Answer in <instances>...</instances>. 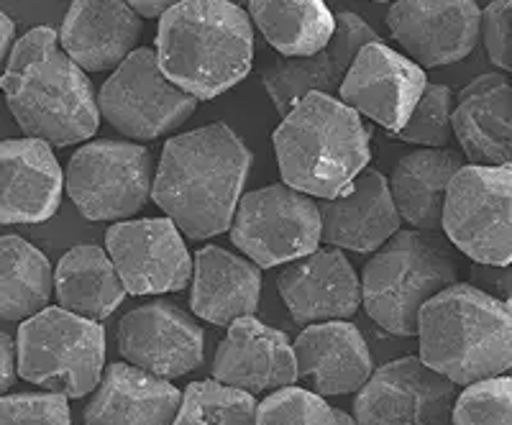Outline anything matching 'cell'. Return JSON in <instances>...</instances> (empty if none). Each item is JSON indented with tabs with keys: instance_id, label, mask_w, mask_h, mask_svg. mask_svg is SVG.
Here are the masks:
<instances>
[{
	"instance_id": "cell-1",
	"label": "cell",
	"mask_w": 512,
	"mask_h": 425,
	"mask_svg": "<svg viewBox=\"0 0 512 425\" xmlns=\"http://www.w3.org/2000/svg\"><path fill=\"white\" fill-rule=\"evenodd\" d=\"M249 169L244 139L228 123H208L164 144L152 200L187 239H213L231 228Z\"/></svg>"
},
{
	"instance_id": "cell-2",
	"label": "cell",
	"mask_w": 512,
	"mask_h": 425,
	"mask_svg": "<svg viewBox=\"0 0 512 425\" xmlns=\"http://www.w3.org/2000/svg\"><path fill=\"white\" fill-rule=\"evenodd\" d=\"M0 90L21 131L49 146L82 144L100 126L88 75L62 52L49 26H36L13 44Z\"/></svg>"
},
{
	"instance_id": "cell-3",
	"label": "cell",
	"mask_w": 512,
	"mask_h": 425,
	"mask_svg": "<svg viewBox=\"0 0 512 425\" xmlns=\"http://www.w3.org/2000/svg\"><path fill=\"white\" fill-rule=\"evenodd\" d=\"M159 70L195 100L236 88L254 65V24L228 0H182L159 18Z\"/></svg>"
},
{
	"instance_id": "cell-4",
	"label": "cell",
	"mask_w": 512,
	"mask_h": 425,
	"mask_svg": "<svg viewBox=\"0 0 512 425\" xmlns=\"http://www.w3.org/2000/svg\"><path fill=\"white\" fill-rule=\"evenodd\" d=\"M420 359L454 385L507 374L512 367V303L472 282H454L418 313Z\"/></svg>"
},
{
	"instance_id": "cell-5",
	"label": "cell",
	"mask_w": 512,
	"mask_h": 425,
	"mask_svg": "<svg viewBox=\"0 0 512 425\" xmlns=\"http://www.w3.org/2000/svg\"><path fill=\"white\" fill-rule=\"evenodd\" d=\"M369 139L359 113L326 93L297 100L272 134L282 182L320 200L346 193L367 169Z\"/></svg>"
},
{
	"instance_id": "cell-6",
	"label": "cell",
	"mask_w": 512,
	"mask_h": 425,
	"mask_svg": "<svg viewBox=\"0 0 512 425\" xmlns=\"http://www.w3.org/2000/svg\"><path fill=\"white\" fill-rule=\"evenodd\" d=\"M459 264L438 233L397 231L374 251L361 274V303L367 315L392 336L413 338L418 313L431 297L454 285Z\"/></svg>"
},
{
	"instance_id": "cell-7",
	"label": "cell",
	"mask_w": 512,
	"mask_h": 425,
	"mask_svg": "<svg viewBox=\"0 0 512 425\" xmlns=\"http://www.w3.org/2000/svg\"><path fill=\"white\" fill-rule=\"evenodd\" d=\"M18 377L67 400L100 385L105 369V331L64 308H44L18 326Z\"/></svg>"
},
{
	"instance_id": "cell-8",
	"label": "cell",
	"mask_w": 512,
	"mask_h": 425,
	"mask_svg": "<svg viewBox=\"0 0 512 425\" xmlns=\"http://www.w3.org/2000/svg\"><path fill=\"white\" fill-rule=\"evenodd\" d=\"M441 231L474 264H510L512 164H464L448 185Z\"/></svg>"
},
{
	"instance_id": "cell-9",
	"label": "cell",
	"mask_w": 512,
	"mask_h": 425,
	"mask_svg": "<svg viewBox=\"0 0 512 425\" xmlns=\"http://www.w3.org/2000/svg\"><path fill=\"white\" fill-rule=\"evenodd\" d=\"M152 182V152L131 141H90L64 172V190L88 221H128L149 203Z\"/></svg>"
},
{
	"instance_id": "cell-10",
	"label": "cell",
	"mask_w": 512,
	"mask_h": 425,
	"mask_svg": "<svg viewBox=\"0 0 512 425\" xmlns=\"http://www.w3.org/2000/svg\"><path fill=\"white\" fill-rule=\"evenodd\" d=\"M228 231L236 249L259 269L295 262L323 241L318 203L285 182L241 195Z\"/></svg>"
},
{
	"instance_id": "cell-11",
	"label": "cell",
	"mask_w": 512,
	"mask_h": 425,
	"mask_svg": "<svg viewBox=\"0 0 512 425\" xmlns=\"http://www.w3.org/2000/svg\"><path fill=\"white\" fill-rule=\"evenodd\" d=\"M98 108L118 134L134 141H152L180 129L195 113L198 100L159 70L154 49L141 47L128 54L103 82Z\"/></svg>"
},
{
	"instance_id": "cell-12",
	"label": "cell",
	"mask_w": 512,
	"mask_h": 425,
	"mask_svg": "<svg viewBox=\"0 0 512 425\" xmlns=\"http://www.w3.org/2000/svg\"><path fill=\"white\" fill-rule=\"evenodd\" d=\"M459 385L420 356L387 361L356 392V425H451Z\"/></svg>"
},
{
	"instance_id": "cell-13",
	"label": "cell",
	"mask_w": 512,
	"mask_h": 425,
	"mask_svg": "<svg viewBox=\"0 0 512 425\" xmlns=\"http://www.w3.org/2000/svg\"><path fill=\"white\" fill-rule=\"evenodd\" d=\"M105 251L128 295L180 292L192 280V257L169 218L118 221L105 231Z\"/></svg>"
},
{
	"instance_id": "cell-14",
	"label": "cell",
	"mask_w": 512,
	"mask_h": 425,
	"mask_svg": "<svg viewBox=\"0 0 512 425\" xmlns=\"http://www.w3.org/2000/svg\"><path fill=\"white\" fill-rule=\"evenodd\" d=\"M118 351L131 367L172 382L203 364L205 333L180 305L154 300L123 315Z\"/></svg>"
},
{
	"instance_id": "cell-15",
	"label": "cell",
	"mask_w": 512,
	"mask_h": 425,
	"mask_svg": "<svg viewBox=\"0 0 512 425\" xmlns=\"http://www.w3.org/2000/svg\"><path fill=\"white\" fill-rule=\"evenodd\" d=\"M482 8L477 0H397L387 29L423 70L456 65L477 49Z\"/></svg>"
},
{
	"instance_id": "cell-16",
	"label": "cell",
	"mask_w": 512,
	"mask_h": 425,
	"mask_svg": "<svg viewBox=\"0 0 512 425\" xmlns=\"http://www.w3.org/2000/svg\"><path fill=\"white\" fill-rule=\"evenodd\" d=\"M425 85L428 77L423 67L384 41H372L356 54L338 93L351 111L372 118L395 136L413 116Z\"/></svg>"
},
{
	"instance_id": "cell-17",
	"label": "cell",
	"mask_w": 512,
	"mask_h": 425,
	"mask_svg": "<svg viewBox=\"0 0 512 425\" xmlns=\"http://www.w3.org/2000/svg\"><path fill=\"white\" fill-rule=\"evenodd\" d=\"M277 290L297 326L349 321L361 305V280L349 257L336 246L285 264L277 274Z\"/></svg>"
},
{
	"instance_id": "cell-18",
	"label": "cell",
	"mask_w": 512,
	"mask_h": 425,
	"mask_svg": "<svg viewBox=\"0 0 512 425\" xmlns=\"http://www.w3.org/2000/svg\"><path fill=\"white\" fill-rule=\"evenodd\" d=\"M379 41L377 31L351 11L336 13V29L326 49L313 57H282L264 67L262 85L277 113L285 116L308 93H338L361 49Z\"/></svg>"
},
{
	"instance_id": "cell-19",
	"label": "cell",
	"mask_w": 512,
	"mask_h": 425,
	"mask_svg": "<svg viewBox=\"0 0 512 425\" xmlns=\"http://www.w3.org/2000/svg\"><path fill=\"white\" fill-rule=\"evenodd\" d=\"M213 379L249 395L295 385L297 367L290 338L256 321L254 315L233 321L216 349Z\"/></svg>"
},
{
	"instance_id": "cell-20",
	"label": "cell",
	"mask_w": 512,
	"mask_h": 425,
	"mask_svg": "<svg viewBox=\"0 0 512 425\" xmlns=\"http://www.w3.org/2000/svg\"><path fill=\"white\" fill-rule=\"evenodd\" d=\"M62 193L64 172L47 141H0V226L49 221Z\"/></svg>"
},
{
	"instance_id": "cell-21",
	"label": "cell",
	"mask_w": 512,
	"mask_h": 425,
	"mask_svg": "<svg viewBox=\"0 0 512 425\" xmlns=\"http://www.w3.org/2000/svg\"><path fill=\"white\" fill-rule=\"evenodd\" d=\"M297 379L320 397L354 395L374 372L372 351L359 328L349 321L305 326L292 344Z\"/></svg>"
},
{
	"instance_id": "cell-22",
	"label": "cell",
	"mask_w": 512,
	"mask_h": 425,
	"mask_svg": "<svg viewBox=\"0 0 512 425\" xmlns=\"http://www.w3.org/2000/svg\"><path fill=\"white\" fill-rule=\"evenodd\" d=\"M320 221L323 241L341 251L374 254L400 231V213L390 193V182L377 169H364L338 198L323 200Z\"/></svg>"
},
{
	"instance_id": "cell-23",
	"label": "cell",
	"mask_w": 512,
	"mask_h": 425,
	"mask_svg": "<svg viewBox=\"0 0 512 425\" xmlns=\"http://www.w3.org/2000/svg\"><path fill=\"white\" fill-rule=\"evenodd\" d=\"M144 34L126 0H75L59 29V47L85 72L116 70Z\"/></svg>"
},
{
	"instance_id": "cell-24",
	"label": "cell",
	"mask_w": 512,
	"mask_h": 425,
	"mask_svg": "<svg viewBox=\"0 0 512 425\" xmlns=\"http://www.w3.org/2000/svg\"><path fill=\"white\" fill-rule=\"evenodd\" d=\"M451 129L469 164H512V82L500 72L474 77L459 93Z\"/></svg>"
},
{
	"instance_id": "cell-25",
	"label": "cell",
	"mask_w": 512,
	"mask_h": 425,
	"mask_svg": "<svg viewBox=\"0 0 512 425\" xmlns=\"http://www.w3.org/2000/svg\"><path fill=\"white\" fill-rule=\"evenodd\" d=\"M182 392L169 379L118 361L105 369L93 390L85 425H172Z\"/></svg>"
},
{
	"instance_id": "cell-26",
	"label": "cell",
	"mask_w": 512,
	"mask_h": 425,
	"mask_svg": "<svg viewBox=\"0 0 512 425\" xmlns=\"http://www.w3.org/2000/svg\"><path fill=\"white\" fill-rule=\"evenodd\" d=\"M262 300V269L221 246H205L192 262V315L213 326L254 315Z\"/></svg>"
},
{
	"instance_id": "cell-27",
	"label": "cell",
	"mask_w": 512,
	"mask_h": 425,
	"mask_svg": "<svg viewBox=\"0 0 512 425\" xmlns=\"http://www.w3.org/2000/svg\"><path fill=\"white\" fill-rule=\"evenodd\" d=\"M464 167L461 154L451 149H425L405 154L397 159L390 175V193L402 221L418 231H441L443 203H446L448 185Z\"/></svg>"
},
{
	"instance_id": "cell-28",
	"label": "cell",
	"mask_w": 512,
	"mask_h": 425,
	"mask_svg": "<svg viewBox=\"0 0 512 425\" xmlns=\"http://www.w3.org/2000/svg\"><path fill=\"white\" fill-rule=\"evenodd\" d=\"M54 295L59 308L90 321H105L121 308L128 292L108 251L93 244H80L59 259L54 272Z\"/></svg>"
},
{
	"instance_id": "cell-29",
	"label": "cell",
	"mask_w": 512,
	"mask_h": 425,
	"mask_svg": "<svg viewBox=\"0 0 512 425\" xmlns=\"http://www.w3.org/2000/svg\"><path fill=\"white\" fill-rule=\"evenodd\" d=\"M246 13L282 57H313L328 47L336 29L326 0H249Z\"/></svg>"
},
{
	"instance_id": "cell-30",
	"label": "cell",
	"mask_w": 512,
	"mask_h": 425,
	"mask_svg": "<svg viewBox=\"0 0 512 425\" xmlns=\"http://www.w3.org/2000/svg\"><path fill=\"white\" fill-rule=\"evenodd\" d=\"M52 292L49 259L21 236H0V321H29L49 308Z\"/></svg>"
},
{
	"instance_id": "cell-31",
	"label": "cell",
	"mask_w": 512,
	"mask_h": 425,
	"mask_svg": "<svg viewBox=\"0 0 512 425\" xmlns=\"http://www.w3.org/2000/svg\"><path fill=\"white\" fill-rule=\"evenodd\" d=\"M172 425H256V400L249 392L216 379L192 382L182 392Z\"/></svg>"
},
{
	"instance_id": "cell-32",
	"label": "cell",
	"mask_w": 512,
	"mask_h": 425,
	"mask_svg": "<svg viewBox=\"0 0 512 425\" xmlns=\"http://www.w3.org/2000/svg\"><path fill=\"white\" fill-rule=\"evenodd\" d=\"M451 116H454V93H451V88L441 85V82H428L423 90V98L415 105L413 116L397 131L395 139L425 146V149H443L454 136Z\"/></svg>"
},
{
	"instance_id": "cell-33",
	"label": "cell",
	"mask_w": 512,
	"mask_h": 425,
	"mask_svg": "<svg viewBox=\"0 0 512 425\" xmlns=\"http://www.w3.org/2000/svg\"><path fill=\"white\" fill-rule=\"evenodd\" d=\"M451 425H512V377L479 379L459 392Z\"/></svg>"
},
{
	"instance_id": "cell-34",
	"label": "cell",
	"mask_w": 512,
	"mask_h": 425,
	"mask_svg": "<svg viewBox=\"0 0 512 425\" xmlns=\"http://www.w3.org/2000/svg\"><path fill=\"white\" fill-rule=\"evenodd\" d=\"M256 425H336V415L326 397L287 385L256 402Z\"/></svg>"
},
{
	"instance_id": "cell-35",
	"label": "cell",
	"mask_w": 512,
	"mask_h": 425,
	"mask_svg": "<svg viewBox=\"0 0 512 425\" xmlns=\"http://www.w3.org/2000/svg\"><path fill=\"white\" fill-rule=\"evenodd\" d=\"M0 425H72L70 400L54 392L3 395Z\"/></svg>"
},
{
	"instance_id": "cell-36",
	"label": "cell",
	"mask_w": 512,
	"mask_h": 425,
	"mask_svg": "<svg viewBox=\"0 0 512 425\" xmlns=\"http://www.w3.org/2000/svg\"><path fill=\"white\" fill-rule=\"evenodd\" d=\"M479 39L484 41L489 62L512 75V11L507 0H492L482 11Z\"/></svg>"
},
{
	"instance_id": "cell-37",
	"label": "cell",
	"mask_w": 512,
	"mask_h": 425,
	"mask_svg": "<svg viewBox=\"0 0 512 425\" xmlns=\"http://www.w3.org/2000/svg\"><path fill=\"white\" fill-rule=\"evenodd\" d=\"M472 285L487 295L512 303V262L510 264H472Z\"/></svg>"
},
{
	"instance_id": "cell-38",
	"label": "cell",
	"mask_w": 512,
	"mask_h": 425,
	"mask_svg": "<svg viewBox=\"0 0 512 425\" xmlns=\"http://www.w3.org/2000/svg\"><path fill=\"white\" fill-rule=\"evenodd\" d=\"M18 377L16 344L6 331H0V397L6 395Z\"/></svg>"
},
{
	"instance_id": "cell-39",
	"label": "cell",
	"mask_w": 512,
	"mask_h": 425,
	"mask_svg": "<svg viewBox=\"0 0 512 425\" xmlns=\"http://www.w3.org/2000/svg\"><path fill=\"white\" fill-rule=\"evenodd\" d=\"M13 36H16V24H13V18L0 11V77H3V70H6L8 65V57H11Z\"/></svg>"
},
{
	"instance_id": "cell-40",
	"label": "cell",
	"mask_w": 512,
	"mask_h": 425,
	"mask_svg": "<svg viewBox=\"0 0 512 425\" xmlns=\"http://www.w3.org/2000/svg\"><path fill=\"white\" fill-rule=\"evenodd\" d=\"M126 3L134 8L141 18H162L169 8L182 3V0H126Z\"/></svg>"
},
{
	"instance_id": "cell-41",
	"label": "cell",
	"mask_w": 512,
	"mask_h": 425,
	"mask_svg": "<svg viewBox=\"0 0 512 425\" xmlns=\"http://www.w3.org/2000/svg\"><path fill=\"white\" fill-rule=\"evenodd\" d=\"M333 415H336V425H356V418H354V415L344 413V410L333 408Z\"/></svg>"
},
{
	"instance_id": "cell-42",
	"label": "cell",
	"mask_w": 512,
	"mask_h": 425,
	"mask_svg": "<svg viewBox=\"0 0 512 425\" xmlns=\"http://www.w3.org/2000/svg\"><path fill=\"white\" fill-rule=\"evenodd\" d=\"M228 3H233V6L244 8V11H246V6H249V0H228Z\"/></svg>"
},
{
	"instance_id": "cell-43",
	"label": "cell",
	"mask_w": 512,
	"mask_h": 425,
	"mask_svg": "<svg viewBox=\"0 0 512 425\" xmlns=\"http://www.w3.org/2000/svg\"><path fill=\"white\" fill-rule=\"evenodd\" d=\"M507 3H510V11H512V0H507Z\"/></svg>"
},
{
	"instance_id": "cell-44",
	"label": "cell",
	"mask_w": 512,
	"mask_h": 425,
	"mask_svg": "<svg viewBox=\"0 0 512 425\" xmlns=\"http://www.w3.org/2000/svg\"><path fill=\"white\" fill-rule=\"evenodd\" d=\"M377 3H387V0H377Z\"/></svg>"
},
{
	"instance_id": "cell-45",
	"label": "cell",
	"mask_w": 512,
	"mask_h": 425,
	"mask_svg": "<svg viewBox=\"0 0 512 425\" xmlns=\"http://www.w3.org/2000/svg\"><path fill=\"white\" fill-rule=\"evenodd\" d=\"M507 374H510V377H512V367H510V372H507Z\"/></svg>"
}]
</instances>
